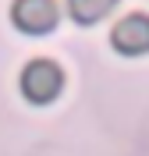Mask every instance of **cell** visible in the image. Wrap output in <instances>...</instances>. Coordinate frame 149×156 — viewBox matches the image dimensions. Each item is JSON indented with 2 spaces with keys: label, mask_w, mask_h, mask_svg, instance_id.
Here are the masks:
<instances>
[{
  "label": "cell",
  "mask_w": 149,
  "mask_h": 156,
  "mask_svg": "<svg viewBox=\"0 0 149 156\" xmlns=\"http://www.w3.org/2000/svg\"><path fill=\"white\" fill-rule=\"evenodd\" d=\"M60 85H64V75H60V68L50 64V60H36V64H29L25 75H21V89H25V96H29L32 103L53 99L60 92Z\"/></svg>",
  "instance_id": "6da1fadb"
},
{
  "label": "cell",
  "mask_w": 149,
  "mask_h": 156,
  "mask_svg": "<svg viewBox=\"0 0 149 156\" xmlns=\"http://www.w3.org/2000/svg\"><path fill=\"white\" fill-rule=\"evenodd\" d=\"M110 43L124 57L149 53V14H128V18H121L114 25V32H110Z\"/></svg>",
  "instance_id": "7a4b0ae2"
},
{
  "label": "cell",
  "mask_w": 149,
  "mask_h": 156,
  "mask_svg": "<svg viewBox=\"0 0 149 156\" xmlns=\"http://www.w3.org/2000/svg\"><path fill=\"white\" fill-rule=\"evenodd\" d=\"M14 21L25 32H50L57 25V7H53V0H18Z\"/></svg>",
  "instance_id": "3957f363"
},
{
  "label": "cell",
  "mask_w": 149,
  "mask_h": 156,
  "mask_svg": "<svg viewBox=\"0 0 149 156\" xmlns=\"http://www.w3.org/2000/svg\"><path fill=\"white\" fill-rule=\"evenodd\" d=\"M114 4H117V0H68V11H71V18H75V21L92 25V21H99Z\"/></svg>",
  "instance_id": "277c9868"
}]
</instances>
